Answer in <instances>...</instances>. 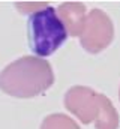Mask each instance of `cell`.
Returning a JSON list of instances; mask_svg holds the SVG:
<instances>
[{"label": "cell", "instance_id": "cell-3", "mask_svg": "<svg viewBox=\"0 0 120 129\" xmlns=\"http://www.w3.org/2000/svg\"><path fill=\"white\" fill-rule=\"evenodd\" d=\"M114 38L111 18L101 9H93L87 14L84 29L80 35L81 45L90 54L104 51Z\"/></svg>", "mask_w": 120, "mask_h": 129}, {"label": "cell", "instance_id": "cell-2", "mask_svg": "<svg viewBox=\"0 0 120 129\" xmlns=\"http://www.w3.org/2000/svg\"><path fill=\"white\" fill-rule=\"evenodd\" d=\"M68 32L53 6H47L30 15L29 42L36 57H48L65 44Z\"/></svg>", "mask_w": 120, "mask_h": 129}, {"label": "cell", "instance_id": "cell-1", "mask_svg": "<svg viewBox=\"0 0 120 129\" xmlns=\"http://www.w3.org/2000/svg\"><path fill=\"white\" fill-rule=\"evenodd\" d=\"M54 83L48 60L24 56L9 63L0 72V90L14 98H35L47 92Z\"/></svg>", "mask_w": 120, "mask_h": 129}, {"label": "cell", "instance_id": "cell-9", "mask_svg": "<svg viewBox=\"0 0 120 129\" xmlns=\"http://www.w3.org/2000/svg\"><path fill=\"white\" fill-rule=\"evenodd\" d=\"M119 98H120V89H119Z\"/></svg>", "mask_w": 120, "mask_h": 129}, {"label": "cell", "instance_id": "cell-7", "mask_svg": "<svg viewBox=\"0 0 120 129\" xmlns=\"http://www.w3.org/2000/svg\"><path fill=\"white\" fill-rule=\"evenodd\" d=\"M41 129H80V126L69 116L54 113V114H50L44 119Z\"/></svg>", "mask_w": 120, "mask_h": 129}, {"label": "cell", "instance_id": "cell-8", "mask_svg": "<svg viewBox=\"0 0 120 129\" xmlns=\"http://www.w3.org/2000/svg\"><path fill=\"white\" fill-rule=\"evenodd\" d=\"M47 6H50V5L45 3V2H42V3H17V8L21 9L20 12H23V14H27L29 8H33V14H35V12H38V11H36L38 8L44 9V8H47Z\"/></svg>", "mask_w": 120, "mask_h": 129}, {"label": "cell", "instance_id": "cell-4", "mask_svg": "<svg viewBox=\"0 0 120 129\" xmlns=\"http://www.w3.org/2000/svg\"><path fill=\"white\" fill-rule=\"evenodd\" d=\"M65 107L81 123L90 125L98 119L99 93L84 86H74L65 95Z\"/></svg>", "mask_w": 120, "mask_h": 129}, {"label": "cell", "instance_id": "cell-5", "mask_svg": "<svg viewBox=\"0 0 120 129\" xmlns=\"http://www.w3.org/2000/svg\"><path fill=\"white\" fill-rule=\"evenodd\" d=\"M56 12L60 21L63 23L66 32L74 38H78L84 29L86 18H87L86 5L81 2H66L60 5Z\"/></svg>", "mask_w": 120, "mask_h": 129}, {"label": "cell", "instance_id": "cell-6", "mask_svg": "<svg viewBox=\"0 0 120 129\" xmlns=\"http://www.w3.org/2000/svg\"><path fill=\"white\" fill-rule=\"evenodd\" d=\"M95 126L96 129H117L119 126V114L113 102L102 93H99V113Z\"/></svg>", "mask_w": 120, "mask_h": 129}]
</instances>
